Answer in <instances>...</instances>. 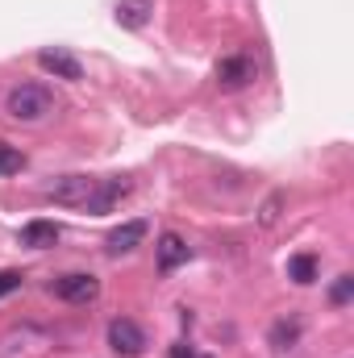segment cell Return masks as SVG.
I'll use <instances>...</instances> for the list:
<instances>
[{"mask_svg": "<svg viewBox=\"0 0 354 358\" xmlns=\"http://www.w3.org/2000/svg\"><path fill=\"white\" fill-rule=\"evenodd\" d=\"M4 113L13 121H21V125H38V121H46L55 113V96L42 84H21V88H13L4 96Z\"/></svg>", "mask_w": 354, "mask_h": 358, "instance_id": "cell-1", "label": "cell"}, {"mask_svg": "<svg viewBox=\"0 0 354 358\" xmlns=\"http://www.w3.org/2000/svg\"><path fill=\"white\" fill-rule=\"evenodd\" d=\"M38 67H42L46 76H55V80H67V84H80V80H84V63H80L71 50H63V46L38 50Z\"/></svg>", "mask_w": 354, "mask_h": 358, "instance_id": "cell-2", "label": "cell"}, {"mask_svg": "<svg viewBox=\"0 0 354 358\" xmlns=\"http://www.w3.org/2000/svg\"><path fill=\"white\" fill-rule=\"evenodd\" d=\"M108 346L125 358H138L146 350V329H142L138 321H129V317H117V321L108 325Z\"/></svg>", "mask_w": 354, "mask_h": 358, "instance_id": "cell-3", "label": "cell"}, {"mask_svg": "<svg viewBox=\"0 0 354 358\" xmlns=\"http://www.w3.org/2000/svg\"><path fill=\"white\" fill-rule=\"evenodd\" d=\"M129 192H134V183H129L125 176L96 179V187H92V196H88V204H84V208H88V213H96V217H100V213H113V208H117Z\"/></svg>", "mask_w": 354, "mask_h": 358, "instance_id": "cell-4", "label": "cell"}, {"mask_svg": "<svg viewBox=\"0 0 354 358\" xmlns=\"http://www.w3.org/2000/svg\"><path fill=\"white\" fill-rule=\"evenodd\" d=\"M92 187H96V179L88 176H63L55 179L50 187H46V196L55 200V204H67V208H84L92 196Z\"/></svg>", "mask_w": 354, "mask_h": 358, "instance_id": "cell-5", "label": "cell"}, {"mask_svg": "<svg viewBox=\"0 0 354 358\" xmlns=\"http://www.w3.org/2000/svg\"><path fill=\"white\" fill-rule=\"evenodd\" d=\"M50 292H55L59 300H67V304H92V300L100 296V279H96V275H84V271H76V275H63Z\"/></svg>", "mask_w": 354, "mask_h": 358, "instance_id": "cell-6", "label": "cell"}, {"mask_svg": "<svg viewBox=\"0 0 354 358\" xmlns=\"http://www.w3.org/2000/svg\"><path fill=\"white\" fill-rule=\"evenodd\" d=\"M255 76H259V63H255L250 55H229V59H221V63H217V84H221V88H229V92L246 88Z\"/></svg>", "mask_w": 354, "mask_h": 358, "instance_id": "cell-7", "label": "cell"}, {"mask_svg": "<svg viewBox=\"0 0 354 358\" xmlns=\"http://www.w3.org/2000/svg\"><path fill=\"white\" fill-rule=\"evenodd\" d=\"M146 234H150V225H146V221H125V225H117V229L108 234V242H104V250H108L113 259H121V255H129V250H138V246L146 242Z\"/></svg>", "mask_w": 354, "mask_h": 358, "instance_id": "cell-8", "label": "cell"}, {"mask_svg": "<svg viewBox=\"0 0 354 358\" xmlns=\"http://www.w3.org/2000/svg\"><path fill=\"white\" fill-rule=\"evenodd\" d=\"M113 17H117L121 29H142L155 17V0H117L113 4Z\"/></svg>", "mask_w": 354, "mask_h": 358, "instance_id": "cell-9", "label": "cell"}, {"mask_svg": "<svg viewBox=\"0 0 354 358\" xmlns=\"http://www.w3.org/2000/svg\"><path fill=\"white\" fill-rule=\"evenodd\" d=\"M155 255H159V271H176L192 259V246H187L179 234H163L159 246H155Z\"/></svg>", "mask_w": 354, "mask_h": 358, "instance_id": "cell-10", "label": "cell"}, {"mask_svg": "<svg viewBox=\"0 0 354 358\" xmlns=\"http://www.w3.org/2000/svg\"><path fill=\"white\" fill-rule=\"evenodd\" d=\"M55 242H59V225L55 221H29L21 229V246H29V250H46Z\"/></svg>", "mask_w": 354, "mask_h": 358, "instance_id": "cell-11", "label": "cell"}, {"mask_svg": "<svg viewBox=\"0 0 354 358\" xmlns=\"http://www.w3.org/2000/svg\"><path fill=\"white\" fill-rule=\"evenodd\" d=\"M267 342H271L275 350H292V346L300 342V321H296V317H292V321H275L271 334H267Z\"/></svg>", "mask_w": 354, "mask_h": 358, "instance_id": "cell-12", "label": "cell"}, {"mask_svg": "<svg viewBox=\"0 0 354 358\" xmlns=\"http://www.w3.org/2000/svg\"><path fill=\"white\" fill-rule=\"evenodd\" d=\"M288 279H296L300 287H309L317 279V259L313 255H292L288 259Z\"/></svg>", "mask_w": 354, "mask_h": 358, "instance_id": "cell-13", "label": "cell"}, {"mask_svg": "<svg viewBox=\"0 0 354 358\" xmlns=\"http://www.w3.org/2000/svg\"><path fill=\"white\" fill-rule=\"evenodd\" d=\"M21 171H25V155H21L17 146L0 142V179L4 176H21Z\"/></svg>", "mask_w": 354, "mask_h": 358, "instance_id": "cell-14", "label": "cell"}, {"mask_svg": "<svg viewBox=\"0 0 354 358\" xmlns=\"http://www.w3.org/2000/svg\"><path fill=\"white\" fill-rule=\"evenodd\" d=\"M279 208H283V192H271L263 200V208H259V225H263V229H271V225L279 221Z\"/></svg>", "mask_w": 354, "mask_h": 358, "instance_id": "cell-15", "label": "cell"}, {"mask_svg": "<svg viewBox=\"0 0 354 358\" xmlns=\"http://www.w3.org/2000/svg\"><path fill=\"white\" fill-rule=\"evenodd\" d=\"M351 296H354V275H338V283H334L330 300H334V304H351Z\"/></svg>", "mask_w": 354, "mask_h": 358, "instance_id": "cell-16", "label": "cell"}, {"mask_svg": "<svg viewBox=\"0 0 354 358\" xmlns=\"http://www.w3.org/2000/svg\"><path fill=\"white\" fill-rule=\"evenodd\" d=\"M21 287V271H0V296H13Z\"/></svg>", "mask_w": 354, "mask_h": 358, "instance_id": "cell-17", "label": "cell"}, {"mask_svg": "<svg viewBox=\"0 0 354 358\" xmlns=\"http://www.w3.org/2000/svg\"><path fill=\"white\" fill-rule=\"evenodd\" d=\"M187 358H208V355H196V350H192V355H187Z\"/></svg>", "mask_w": 354, "mask_h": 358, "instance_id": "cell-18", "label": "cell"}]
</instances>
